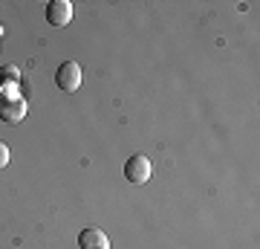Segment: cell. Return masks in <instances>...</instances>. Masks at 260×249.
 <instances>
[{
	"label": "cell",
	"instance_id": "obj_1",
	"mask_svg": "<svg viewBox=\"0 0 260 249\" xmlns=\"http://www.w3.org/2000/svg\"><path fill=\"white\" fill-rule=\"evenodd\" d=\"M150 174H153V165H150V159L145 157V154H133V157H127V162H124V180L133 185H142L148 183Z\"/></svg>",
	"mask_w": 260,
	"mask_h": 249
},
{
	"label": "cell",
	"instance_id": "obj_2",
	"mask_svg": "<svg viewBox=\"0 0 260 249\" xmlns=\"http://www.w3.org/2000/svg\"><path fill=\"white\" fill-rule=\"evenodd\" d=\"M55 87H61L64 93H75L81 87V67L75 64V61H64V64H58L55 70Z\"/></svg>",
	"mask_w": 260,
	"mask_h": 249
},
{
	"label": "cell",
	"instance_id": "obj_3",
	"mask_svg": "<svg viewBox=\"0 0 260 249\" xmlns=\"http://www.w3.org/2000/svg\"><path fill=\"white\" fill-rule=\"evenodd\" d=\"M23 116H26V102L20 96H15V99L0 96V119L9 122V125H18V122H23Z\"/></svg>",
	"mask_w": 260,
	"mask_h": 249
},
{
	"label": "cell",
	"instance_id": "obj_4",
	"mask_svg": "<svg viewBox=\"0 0 260 249\" xmlns=\"http://www.w3.org/2000/svg\"><path fill=\"white\" fill-rule=\"evenodd\" d=\"M47 20L52 26H67L73 20V3L70 0H49L47 3Z\"/></svg>",
	"mask_w": 260,
	"mask_h": 249
},
{
	"label": "cell",
	"instance_id": "obj_5",
	"mask_svg": "<svg viewBox=\"0 0 260 249\" xmlns=\"http://www.w3.org/2000/svg\"><path fill=\"white\" fill-rule=\"evenodd\" d=\"M78 249H110V240L99 226H87L78 235Z\"/></svg>",
	"mask_w": 260,
	"mask_h": 249
},
{
	"label": "cell",
	"instance_id": "obj_6",
	"mask_svg": "<svg viewBox=\"0 0 260 249\" xmlns=\"http://www.w3.org/2000/svg\"><path fill=\"white\" fill-rule=\"evenodd\" d=\"M20 78V70L15 64H6V67H0V81H9V84H18Z\"/></svg>",
	"mask_w": 260,
	"mask_h": 249
},
{
	"label": "cell",
	"instance_id": "obj_7",
	"mask_svg": "<svg viewBox=\"0 0 260 249\" xmlns=\"http://www.w3.org/2000/svg\"><path fill=\"white\" fill-rule=\"evenodd\" d=\"M9 165V145L6 142H0V168Z\"/></svg>",
	"mask_w": 260,
	"mask_h": 249
}]
</instances>
